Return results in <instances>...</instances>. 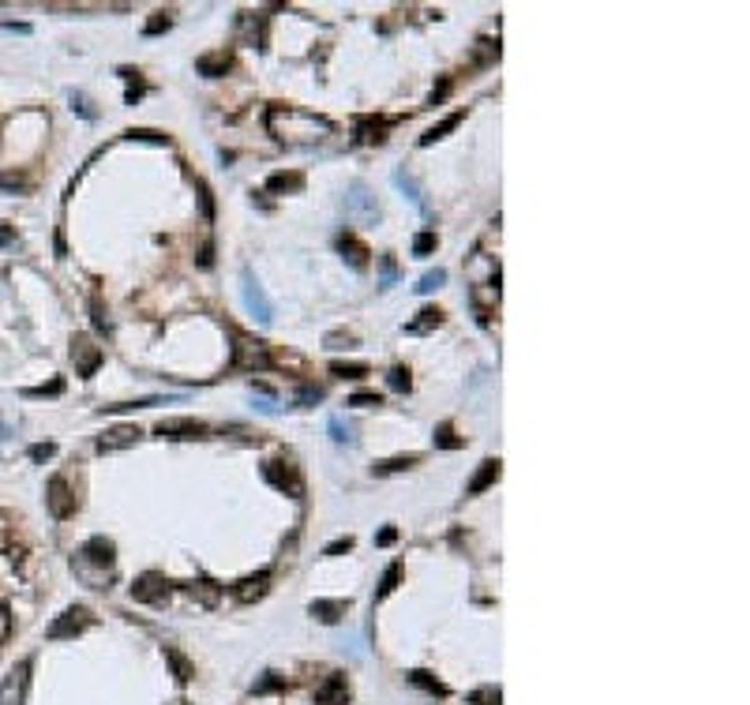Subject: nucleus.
<instances>
[{
    "label": "nucleus",
    "instance_id": "1",
    "mask_svg": "<svg viewBox=\"0 0 750 705\" xmlns=\"http://www.w3.org/2000/svg\"><path fill=\"white\" fill-rule=\"evenodd\" d=\"M267 132L286 147H315L323 143L334 124L327 116H315V113H304V109H293V105H270L267 109Z\"/></svg>",
    "mask_w": 750,
    "mask_h": 705
},
{
    "label": "nucleus",
    "instance_id": "2",
    "mask_svg": "<svg viewBox=\"0 0 750 705\" xmlns=\"http://www.w3.org/2000/svg\"><path fill=\"white\" fill-rule=\"evenodd\" d=\"M113 540H105V537H91L86 544L75 551V559H72V570L79 574V578L91 585V589H105V578H109V570H113Z\"/></svg>",
    "mask_w": 750,
    "mask_h": 705
},
{
    "label": "nucleus",
    "instance_id": "3",
    "mask_svg": "<svg viewBox=\"0 0 750 705\" xmlns=\"http://www.w3.org/2000/svg\"><path fill=\"white\" fill-rule=\"evenodd\" d=\"M270 364H274V356H270L267 342L244 338V334L233 338V368H241V372H267Z\"/></svg>",
    "mask_w": 750,
    "mask_h": 705
},
{
    "label": "nucleus",
    "instance_id": "4",
    "mask_svg": "<svg viewBox=\"0 0 750 705\" xmlns=\"http://www.w3.org/2000/svg\"><path fill=\"white\" fill-rule=\"evenodd\" d=\"M263 481H267V484H274L278 492L293 495V499H300V495H304V476H300L297 465L286 462V458H270V462H263Z\"/></svg>",
    "mask_w": 750,
    "mask_h": 705
},
{
    "label": "nucleus",
    "instance_id": "5",
    "mask_svg": "<svg viewBox=\"0 0 750 705\" xmlns=\"http://www.w3.org/2000/svg\"><path fill=\"white\" fill-rule=\"evenodd\" d=\"M27 690H30V660H19L0 683V705H27Z\"/></svg>",
    "mask_w": 750,
    "mask_h": 705
},
{
    "label": "nucleus",
    "instance_id": "6",
    "mask_svg": "<svg viewBox=\"0 0 750 705\" xmlns=\"http://www.w3.org/2000/svg\"><path fill=\"white\" fill-rule=\"evenodd\" d=\"M72 361H75V372L83 379H91L98 368H102V345L91 342V334H75L72 338Z\"/></svg>",
    "mask_w": 750,
    "mask_h": 705
},
{
    "label": "nucleus",
    "instance_id": "7",
    "mask_svg": "<svg viewBox=\"0 0 750 705\" xmlns=\"http://www.w3.org/2000/svg\"><path fill=\"white\" fill-rule=\"evenodd\" d=\"M345 214H349V218H361V222H375L379 218V203H375V195L368 192V184H361V180L349 184V195H345Z\"/></svg>",
    "mask_w": 750,
    "mask_h": 705
},
{
    "label": "nucleus",
    "instance_id": "8",
    "mask_svg": "<svg viewBox=\"0 0 750 705\" xmlns=\"http://www.w3.org/2000/svg\"><path fill=\"white\" fill-rule=\"evenodd\" d=\"M166 596H169V578L158 570H147L132 582V600H139V604H158Z\"/></svg>",
    "mask_w": 750,
    "mask_h": 705
},
{
    "label": "nucleus",
    "instance_id": "9",
    "mask_svg": "<svg viewBox=\"0 0 750 705\" xmlns=\"http://www.w3.org/2000/svg\"><path fill=\"white\" fill-rule=\"evenodd\" d=\"M46 506H49V514L57 518V522H64V518L75 514V495H72V488H68V481H64V476H53V481H49V488H46Z\"/></svg>",
    "mask_w": 750,
    "mask_h": 705
},
{
    "label": "nucleus",
    "instance_id": "10",
    "mask_svg": "<svg viewBox=\"0 0 750 705\" xmlns=\"http://www.w3.org/2000/svg\"><path fill=\"white\" fill-rule=\"evenodd\" d=\"M86 626H91V612L86 608H68L64 615H57V619L49 623V638L53 642H60V638H75V634H83Z\"/></svg>",
    "mask_w": 750,
    "mask_h": 705
},
{
    "label": "nucleus",
    "instance_id": "11",
    "mask_svg": "<svg viewBox=\"0 0 750 705\" xmlns=\"http://www.w3.org/2000/svg\"><path fill=\"white\" fill-rule=\"evenodd\" d=\"M161 439H203L206 436V424L195 417H166L161 424L154 428Z\"/></svg>",
    "mask_w": 750,
    "mask_h": 705
},
{
    "label": "nucleus",
    "instance_id": "12",
    "mask_svg": "<svg viewBox=\"0 0 750 705\" xmlns=\"http://www.w3.org/2000/svg\"><path fill=\"white\" fill-rule=\"evenodd\" d=\"M244 308L252 311L259 323H270V319H274V308H270L263 286H259V281L252 278V270H244Z\"/></svg>",
    "mask_w": 750,
    "mask_h": 705
},
{
    "label": "nucleus",
    "instance_id": "13",
    "mask_svg": "<svg viewBox=\"0 0 750 705\" xmlns=\"http://www.w3.org/2000/svg\"><path fill=\"white\" fill-rule=\"evenodd\" d=\"M139 431L135 424H116V428H109L105 436H98V454H116V450H128V447H135L139 443Z\"/></svg>",
    "mask_w": 750,
    "mask_h": 705
},
{
    "label": "nucleus",
    "instance_id": "14",
    "mask_svg": "<svg viewBox=\"0 0 750 705\" xmlns=\"http://www.w3.org/2000/svg\"><path fill=\"white\" fill-rule=\"evenodd\" d=\"M345 701H349V683H345L342 671H330L315 687V705H345Z\"/></svg>",
    "mask_w": 750,
    "mask_h": 705
},
{
    "label": "nucleus",
    "instance_id": "15",
    "mask_svg": "<svg viewBox=\"0 0 750 705\" xmlns=\"http://www.w3.org/2000/svg\"><path fill=\"white\" fill-rule=\"evenodd\" d=\"M499 473H503V462H499V458L481 462V469H476V473H473V481L465 484V492H469V495H481L484 488H492V484L499 481Z\"/></svg>",
    "mask_w": 750,
    "mask_h": 705
},
{
    "label": "nucleus",
    "instance_id": "16",
    "mask_svg": "<svg viewBox=\"0 0 750 705\" xmlns=\"http://www.w3.org/2000/svg\"><path fill=\"white\" fill-rule=\"evenodd\" d=\"M270 589V570H259V574H248L244 582H236V600H244V604H252V600H259Z\"/></svg>",
    "mask_w": 750,
    "mask_h": 705
},
{
    "label": "nucleus",
    "instance_id": "17",
    "mask_svg": "<svg viewBox=\"0 0 750 705\" xmlns=\"http://www.w3.org/2000/svg\"><path fill=\"white\" fill-rule=\"evenodd\" d=\"M387 128L390 121H383V116H361L356 121V143H383Z\"/></svg>",
    "mask_w": 750,
    "mask_h": 705
},
{
    "label": "nucleus",
    "instance_id": "18",
    "mask_svg": "<svg viewBox=\"0 0 750 705\" xmlns=\"http://www.w3.org/2000/svg\"><path fill=\"white\" fill-rule=\"evenodd\" d=\"M308 612H312L319 623H338L342 615L349 612V600H312Z\"/></svg>",
    "mask_w": 750,
    "mask_h": 705
},
{
    "label": "nucleus",
    "instance_id": "19",
    "mask_svg": "<svg viewBox=\"0 0 750 705\" xmlns=\"http://www.w3.org/2000/svg\"><path fill=\"white\" fill-rule=\"evenodd\" d=\"M195 68H199V75H210V79H218V75H225L233 68L229 53H206V57L195 60Z\"/></svg>",
    "mask_w": 750,
    "mask_h": 705
},
{
    "label": "nucleus",
    "instance_id": "20",
    "mask_svg": "<svg viewBox=\"0 0 750 705\" xmlns=\"http://www.w3.org/2000/svg\"><path fill=\"white\" fill-rule=\"evenodd\" d=\"M327 431H330V439L338 443V447H356V428H353L345 417L330 413V420H327Z\"/></svg>",
    "mask_w": 750,
    "mask_h": 705
},
{
    "label": "nucleus",
    "instance_id": "21",
    "mask_svg": "<svg viewBox=\"0 0 750 705\" xmlns=\"http://www.w3.org/2000/svg\"><path fill=\"white\" fill-rule=\"evenodd\" d=\"M439 323H443V311L439 308H420L417 319L406 323V334H428V330H436Z\"/></svg>",
    "mask_w": 750,
    "mask_h": 705
},
{
    "label": "nucleus",
    "instance_id": "22",
    "mask_svg": "<svg viewBox=\"0 0 750 705\" xmlns=\"http://www.w3.org/2000/svg\"><path fill=\"white\" fill-rule=\"evenodd\" d=\"M338 252H342L345 259H349V267H356V270H364V267H368V248H364L361 241H356V236L345 233L342 241H338Z\"/></svg>",
    "mask_w": 750,
    "mask_h": 705
},
{
    "label": "nucleus",
    "instance_id": "23",
    "mask_svg": "<svg viewBox=\"0 0 750 705\" xmlns=\"http://www.w3.org/2000/svg\"><path fill=\"white\" fill-rule=\"evenodd\" d=\"M462 121H465V113H462V109H458V113H450L447 121H439L436 128H428V132L420 135V147H431V143H436V139H443L447 132H454V128H458Z\"/></svg>",
    "mask_w": 750,
    "mask_h": 705
},
{
    "label": "nucleus",
    "instance_id": "24",
    "mask_svg": "<svg viewBox=\"0 0 750 705\" xmlns=\"http://www.w3.org/2000/svg\"><path fill=\"white\" fill-rule=\"evenodd\" d=\"M304 177L300 173H270L267 177V192H300Z\"/></svg>",
    "mask_w": 750,
    "mask_h": 705
},
{
    "label": "nucleus",
    "instance_id": "25",
    "mask_svg": "<svg viewBox=\"0 0 750 705\" xmlns=\"http://www.w3.org/2000/svg\"><path fill=\"white\" fill-rule=\"evenodd\" d=\"M420 454H398V458H387V462H375V476H387V473H401L409 465H417Z\"/></svg>",
    "mask_w": 750,
    "mask_h": 705
},
{
    "label": "nucleus",
    "instance_id": "26",
    "mask_svg": "<svg viewBox=\"0 0 750 705\" xmlns=\"http://www.w3.org/2000/svg\"><path fill=\"white\" fill-rule=\"evenodd\" d=\"M398 582H401V563H390L387 574H383V582H379V589H375V604L387 600V596L398 589Z\"/></svg>",
    "mask_w": 750,
    "mask_h": 705
},
{
    "label": "nucleus",
    "instance_id": "27",
    "mask_svg": "<svg viewBox=\"0 0 750 705\" xmlns=\"http://www.w3.org/2000/svg\"><path fill=\"white\" fill-rule=\"evenodd\" d=\"M166 660L173 664V676H177L180 683H188V679L195 676V668L188 664V657H184V653H177V649H173V645H166Z\"/></svg>",
    "mask_w": 750,
    "mask_h": 705
},
{
    "label": "nucleus",
    "instance_id": "28",
    "mask_svg": "<svg viewBox=\"0 0 750 705\" xmlns=\"http://www.w3.org/2000/svg\"><path fill=\"white\" fill-rule=\"evenodd\" d=\"M394 184H398V188H401V192H406V195H409V199H413V203H417V207H424V195H420V184H417V180H413V173H409V169H398V173H394Z\"/></svg>",
    "mask_w": 750,
    "mask_h": 705
},
{
    "label": "nucleus",
    "instance_id": "29",
    "mask_svg": "<svg viewBox=\"0 0 750 705\" xmlns=\"http://www.w3.org/2000/svg\"><path fill=\"white\" fill-rule=\"evenodd\" d=\"M330 372L342 375V379H361V375H368V364L364 361H334Z\"/></svg>",
    "mask_w": 750,
    "mask_h": 705
},
{
    "label": "nucleus",
    "instance_id": "30",
    "mask_svg": "<svg viewBox=\"0 0 750 705\" xmlns=\"http://www.w3.org/2000/svg\"><path fill=\"white\" fill-rule=\"evenodd\" d=\"M409 683H413V687H424V690L439 694V698L447 694V687H443V683H439L436 676H431V671H409Z\"/></svg>",
    "mask_w": 750,
    "mask_h": 705
},
{
    "label": "nucleus",
    "instance_id": "31",
    "mask_svg": "<svg viewBox=\"0 0 750 705\" xmlns=\"http://www.w3.org/2000/svg\"><path fill=\"white\" fill-rule=\"evenodd\" d=\"M192 596H199V600L206 604V608H214V604H218V585L214 582H192Z\"/></svg>",
    "mask_w": 750,
    "mask_h": 705
},
{
    "label": "nucleus",
    "instance_id": "32",
    "mask_svg": "<svg viewBox=\"0 0 750 705\" xmlns=\"http://www.w3.org/2000/svg\"><path fill=\"white\" fill-rule=\"evenodd\" d=\"M121 75L128 79V98H124V102H128V105H135L139 98H143L147 86H143V79H139V72H132V68H121Z\"/></svg>",
    "mask_w": 750,
    "mask_h": 705
},
{
    "label": "nucleus",
    "instance_id": "33",
    "mask_svg": "<svg viewBox=\"0 0 750 705\" xmlns=\"http://www.w3.org/2000/svg\"><path fill=\"white\" fill-rule=\"evenodd\" d=\"M499 701H503V690L499 687H476L469 694V705H499Z\"/></svg>",
    "mask_w": 750,
    "mask_h": 705
},
{
    "label": "nucleus",
    "instance_id": "34",
    "mask_svg": "<svg viewBox=\"0 0 750 705\" xmlns=\"http://www.w3.org/2000/svg\"><path fill=\"white\" fill-rule=\"evenodd\" d=\"M443 281H447V270L443 267H436V270H428V274H424L420 281H417V293H436Z\"/></svg>",
    "mask_w": 750,
    "mask_h": 705
},
{
    "label": "nucleus",
    "instance_id": "35",
    "mask_svg": "<svg viewBox=\"0 0 750 705\" xmlns=\"http://www.w3.org/2000/svg\"><path fill=\"white\" fill-rule=\"evenodd\" d=\"M286 687V679L278 676V671H263V679L252 687V694H274V690H281Z\"/></svg>",
    "mask_w": 750,
    "mask_h": 705
},
{
    "label": "nucleus",
    "instance_id": "36",
    "mask_svg": "<svg viewBox=\"0 0 750 705\" xmlns=\"http://www.w3.org/2000/svg\"><path fill=\"white\" fill-rule=\"evenodd\" d=\"M462 443H465V439L454 436V428H450V424H439V428H436V447H443V450H458Z\"/></svg>",
    "mask_w": 750,
    "mask_h": 705
},
{
    "label": "nucleus",
    "instance_id": "37",
    "mask_svg": "<svg viewBox=\"0 0 750 705\" xmlns=\"http://www.w3.org/2000/svg\"><path fill=\"white\" fill-rule=\"evenodd\" d=\"M124 139H139V143H158V147H166L169 143V135H161V132H147V128H132V132H124Z\"/></svg>",
    "mask_w": 750,
    "mask_h": 705
},
{
    "label": "nucleus",
    "instance_id": "38",
    "mask_svg": "<svg viewBox=\"0 0 750 705\" xmlns=\"http://www.w3.org/2000/svg\"><path fill=\"white\" fill-rule=\"evenodd\" d=\"M387 383H390V390H398V394H406V390L413 387V379H409V368H390Z\"/></svg>",
    "mask_w": 750,
    "mask_h": 705
},
{
    "label": "nucleus",
    "instance_id": "39",
    "mask_svg": "<svg viewBox=\"0 0 750 705\" xmlns=\"http://www.w3.org/2000/svg\"><path fill=\"white\" fill-rule=\"evenodd\" d=\"M68 98H72V109H75V113H79V116H86V121H94V116H98V109H94V105H91V98H86V94H79V90H72Z\"/></svg>",
    "mask_w": 750,
    "mask_h": 705
},
{
    "label": "nucleus",
    "instance_id": "40",
    "mask_svg": "<svg viewBox=\"0 0 750 705\" xmlns=\"http://www.w3.org/2000/svg\"><path fill=\"white\" fill-rule=\"evenodd\" d=\"M173 27V19H169V12H154V19L143 27V34L147 38H154V34H166V30Z\"/></svg>",
    "mask_w": 750,
    "mask_h": 705
},
{
    "label": "nucleus",
    "instance_id": "41",
    "mask_svg": "<svg viewBox=\"0 0 750 705\" xmlns=\"http://www.w3.org/2000/svg\"><path fill=\"white\" fill-rule=\"evenodd\" d=\"M349 405H356V409H372V405H383V398H379L375 390H356V394L349 398Z\"/></svg>",
    "mask_w": 750,
    "mask_h": 705
},
{
    "label": "nucleus",
    "instance_id": "42",
    "mask_svg": "<svg viewBox=\"0 0 750 705\" xmlns=\"http://www.w3.org/2000/svg\"><path fill=\"white\" fill-rule=\"evenodd\" d=\"M0 188L4 192H27V177L23 173H0Z\"/></svg>",
    "mask_w": 750,
    "mask_h": 705
},
{
    "label": "nucleus",
    "instance_id": "43",
    "mask_svg": "<svg viewBox=\"0 0 750 705\" xmlns=\"http://www.w3.org/2000/svg\"><path fill=\"white\" fill-rule=\"evenodd\" d=\"M195 192H199V203H203V218L210 222V218H214V199H210V188H206L203 180H195Z\"/></svg>",
    "mask_w": 750,
    "mask_h": 705
},
{
    "label": "nucleus",
    "instance_id": "44",
    "mask_svg": "<svg viewBox=\"0 0 750 705\" xmlns=\"http://www.w3.org/2000/svg\"><path fill=\"white\" fill-rule=\"evenodd\" d=\"M60 390H64V383H60V379H53V383H46V387L23 390V398H46V394H60Z\"/></svg>",
    "mask_w": 750,
    "mask_h": 705
},
{
    "label": "nucleus",
    "instance_id": "45",
    "mask_svg": "<svg viewBox=\"0 0 750 705\" xmlns=\"http://www.w3.org/2000/svg\"><path fill=\"white\" fill-rule=\"evenodd\" d=\"M431 248H436V233H420L417 241H413V255H420V259H424V255L431 252Z\"/></svg>",
    "mask_w": 750,
    "mask_h": 705
},
{
    "label": "nucleus",
    "instance_id": "46",
    "mask_svg": "<svg viewBox=\"0 0 750 705\" xmlns=\"http://www.w3.org/2000/svg\"><path fill=\"white\" fill-rule=\"evenodd\" d=\"M297 401H300V405H315V401H323V387H300Z\"/></svg>",
    "mask_w": 750,
    "mask_h": 705
},
{
    "label": "nucleus",
    "instance_id": "47",
    "mask_svg": "<svg viewBox=\"0 0 750 705\" xmlns=\"http://www.w3.org/2000/svg\"><path fill=\"white\" fill-rule=\"evenodd\" d=\"M53 454H57L53 443H34V447H30V458L34 462H46V458H53Z\"/></svg>",
    "mask_w": 750,
    "mask_h": 705
},
{
    "label": "nucleus",
    "instance_id": "48",
    "mask_svg": "<svg viewBox=\"0 0 750 705\" xmlns=\"http://www.w3.org/2000/svg\"><path fill=\"white\" fill-rule=\"evenodd\" d=\"M379 263H383V286H394V281H398V267H394V259L383 255Z\"/></svg>",
    "mask_w": 750,
    "mask_h": 705
},
{
    "label": "nucleus",
    "instance_id": "49",
    "mask_svg": "<svg viewBox=\"0 0 750 705\" xmlns=\"http://www.w3.org/2000/svg\"><path fill=\"white\" fill-rule=\"evenodd\" d=\"M349 548H353V537H342V540H334V544H327L323 556H342V551H349Z\"/></svg>",
    "mask_w": 750,
    "mask_h": 705
},
{
    "label": "nucleus",
    "instance_id": "50",
    "mask_svg": "<svg viewBox=\"0 0 750 705\" xmlns=\"http://www.w3.org/2000/svg\"><path fill=\"white\" fill-rule=\"evenodd\" d=\"M447 94H450V79H439V86H436V90H431V98H428V105H439Z\"/></svg>",
    "mask_w": 750,
    "mask_h": 705
},
{
    "label": "nucleus",
    "instance_id": "51",
    "mask_svg": "<svg viewBox=\"0 0 750 705\" xmlns=\"http://www.w3.org/2000/svg\"><path fill=\"white\" fill-rule=\"evenodd\" d=\"M394 540H398V529H394V525H387V529H379L375 544H379V548H387V544H394Z\"/></svg>",
    "mask_w": 750,
    "mask_h": 705
},
{
    "label": "nucleus",
    "instance_id": "52",
    "mask_svg": "<svg viewBox=\"0 0 750 705\" xmlns=\"http://www.w3.org/2000/svg\"><path fill=\"white\" fill-rule=\"evenodd\" d=\"M91 311H94V327H98V330H109V323H105V316H102V304H98V297L91 300Z\"/></svg>",
    "mask_w": 750,
    "mask_h": 705
},
{
    "label": "nucleus",
    "instance_id": "53",
    "mask_svg": "<svg viewBox=\"0 0 750 705\" xmlns=\"http://www.w3.org/2000/svg\"><path fill=\"white\" fill-rule=\"evenodd\" d=\"M0 30H19V34H30V23H0Z\"/></svg>",
    "mask_w": 750,
    "mask_h": 705
}]
</instances>
